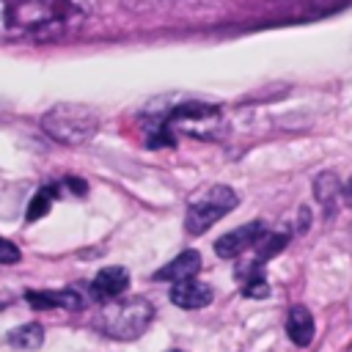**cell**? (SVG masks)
<instances>
[{
  "label": "cell",
  "mask_w": 352,
  "mask_h": 352,
  "mask_svg": "<svg viewBox=\"0 0 352 352\" xmlns=\"http://www.w3.org/2000/svg\"><path fill=\"white\" fill-rule=\"evenodd\" d=\"M88 16V0H0V44L50 41Z\"/></svg>",
  "instance_id": "cell-1"
},
{
  "label": "cell",
  "mask_w": 352,
  "mask_h": 352,
  "mask_svg": "<svg viewBox=\"0 0 352 352\" xmlns=\"http://www.w3.org/2000/svg\"><path fill=\"white\" fill-rule=\"evenodd\" d=\"M154 319V305L146 297L110 300L94 319V327L113 341H135L140 338Z\"/></svg>",
  "instance_id": "cell-2"
},
{
  "label": "cell",
  "mask_w": 352,
  "mask_h": 352,
  "mask_svg": "<svg viewBox=\"0 0 352 352\" xmlns=\"http://www.w3.org/2000/svg\"><path fill=\"white\" fill-rule=\"evenodd\" d=\"M41 129L63 146H82L99 132V113L91 104L60 102L41 116Z\"/></svg>",
  "instance_id": "cell-3"
},
{
  "label": "cell",
  "mask_w": 352,
  "mask_h": 352,
  "mask_svg": "<svg viewBox=\"0 0 352 352\" xmlns=\"http://www.w3.org/2000/svg\"><path fill=\"white\" fill-rule=\"evenodd\" d=\"M239 204L236 192L228 184H214L209 187L204 195H198L195 201H190L187 206V217H184V228L187 234H204L209 231L220 217H226L234 206Z\"/></svg>",
  "instance_id": "cell-4"
},
{
  "label": "cell",
  "mask_w": 352,
  "mask_h": 352,
  "mask_svg": "<svg viewBox=\"0 0 352 352\" xmlns=\"http://www.w3.org/2000/svg\"><path fill=\"white\" fill-rule=\"evenodd\" d=\"M267 234V226L264 220H250L228 234H223L217 242H214V253L220 258H236L239 253H245L248 248H256V242Z\"/></svg>",
  "instance_id": "cell-5"
},
{
  "label": "cell",
  "mask_w": 352,
  "mask_h": 352,
  "mask_svg": "<svg viewBox=\"0 0 352 352\" xmlns=\"http://www.w3.org/2000/svg\"><path fill=\"white\" fill-rule=\"evenodd\" d=\"M214 292L209 283L198 280V278H187V280H176L170 286V302L184 308V311H198V308H206L212 302Z\"/></svg>",
  "instance_id": "cell-6"
},
{
  "label": "cell",
  "mask_w": 352,
  "mask_h": 352,
  "mask_svg": "<svg viewBox=\"0 0 352 352\" xmlns=\"http://www.w3.org/2000/svg\"><path fill=\"white\" fill-rule=\"evenodd\" d=\"M25 302L36 311H50V308H63V311H80L85 300L74 289H58V292H25Z\"/></svg>",
  "instance_id": "cell-7"
},
{
  "label": "cell",
  "mask_w": 352,
  "mask_h": 352,
  "mask_svg": "<svg viewBox=\"0 0 352 352\" xmlns=\"http://www.w3.org/2000/svg\"><path fill=\"white\" fill-rule=\"evenodd\" d=\"M126 286H129V272L124 267H104L91 280V294L96 300H102V302H110L118 294H124Z\"/></svg>",
  "instance_id": "cell-8"
},
{
  "label": "cell",
  "mask_w": 352,
  "mask_h": 352,
  "mask_svg": "<svg viewBox=\"0 0 352 352\" xmlns=\"http://www.w3.org/2000/svg\"><path fill=\"white\" fill-rule=\"evenodd\" d=\"M204 267V258H201V253L198 250H182L176 258H170L165 267H160L157 272H154V280H187V278H195L198 275V270Z\"/></svg>",
  "instance_id": "cell-9"
},
{
  "label": "cell",
  "mask_w": 352,
  "mask_h": 352,
  "mask_svg": "<svg viewBox=\"0 0 352 352\" xmlns=\"http://www.w3.org/2000/svg\"><path fill=\"white\" fill-rule=\"evenodd\" d=\"M286 336L297 346H308L314 341V316L305 305H292L286 314Z\"/></svg>",
  "instance_id": "cell-10"
},
{
  "label": "cell",
  "mask_w": 352,
  "mask_h": 352,
  "mask_svg": "<svg viewBox=\"0 0 352 352\" xmlns=\"http://www.w3.org/2000/svg\"><path fill=\"white\" fill-rule=\"evenodd\" d=\"M314 195L319 201V206L324 209V214H336V206H338V198H341V182L336 173L324 170L314 179Z\"/></svg>",
  "instance_id": "cell-11"
},
{
  "label": "cell",
  "mask_w": 352,
  "mask_h": 352,
  "mask_svg": "<svg viewBox=\"0 0 352 352\" xmlns=\"http://www.w3.org/2000/svg\"><path fill=\"white\" fill-rule=\"evenodd\" d=\"M6 341H8V346H14V349H25V352H30V349H38V346L44 344V327H41L38 322H28V324H19V327L8 330Z\"/></svg>",
  "instance_id": "cell-12"
},
{
  "label": "cell",
  "mask_w": 352,
  "mask_h": 352,
  "mask_svg": "<svg viewBox=\"0 0 352 352\" xmlns=\"http://www.w3.org/2000/svg\"><path fill=\"white\" fill-rule=\"evenodd\" d=\"M55 195H58V187H41L33 198H30V204H28V212H25V217H28V223H36V220H41L47 212H50V206H52V201H55Z\"/></svg>",
  "instance_id": "cell-13"
},
{
  "label": "cell",
  "mask_w": 352,
  "mask_h": 352,
  "mask_svg": "<svg viewBox=\"0 0 352 352\" xmlns=\"http://www.w3.org/2000/svg\"><path fill=\"white\" fill-rule=\"evenodd\" d=\"M239 278H242V294L245 297H250V300L270 297V283H267V278L258 270H242Z\"/></svg>",
  "instance_id": "cell-14"
},
{
  "label": "cell",
  "mask_w": 352,
  "mask_h": 352,
  "mask_svg": "<svg viewBox=\"0 0 352 352\" xmlns=\"http://www.w3.org/2000/svg\"><path fill=\"white\" fill-rule=\"evenodd\" d=\"M22 258V253H19V248L11 242V239H6V236H0V264H16Z\"/></svg>",
  "instance_id": "cell-15"
},
{
  "label": "cell",
  "mask_w": 352,
  "mask_h": 352,
  "mask_svg": "<svg viewBox=\"0 0 352 352\" xmlns=\"http://www.w3.org/2000/svg\"><path fill=\"white\" fill-rule=\"evenodd\" d=\"M66 184H69L74 192H85V182H77V179H66Z\"/></svg>",
  "instance_id": "cell-16"
},
{
  "label": "cell",
  "mask_w": 352,
  "mask_h": 352,
  "mask_svg": "<svg viewBox=\"0 0 352 352\" xmlns=\"http://www.w3.org/2000/svg\"><path fill=\"white\" fill-rule=\"evenodd\" d=\"M341 198H346V204H349V206H352V182H349V184H344V187H341Z\"/></svg>",
  "instance_id": "cell-17"
},
{
  "label": "cell",
  "mask_w": 352,
  "mask_h": 352,
  "mask_svg": "<svg viewBox=\"0 0 352 352\" xmlns=\"http://www.w3.org/2000/svg\"><path fill=\"white\" fill-rule=\"evenodd\" d=\"M165 352H182V349H165Z\"/></svg>",
  "instance_id": "cell-18"
}]
</instances>
